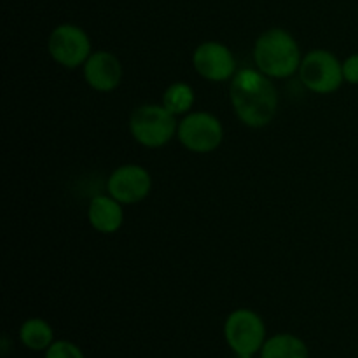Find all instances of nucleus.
<instances>
[{
  "label": "nucleus",
  "instance_id": "1",
  "mask_svg": "<svg viewBox=\"0 0 358 358\" xmlns=\"http://www.w3.org/2000/svg\"><path fill=\"white\" fill-rule=\"evenodd\" d=\"M261 70L241 69L231 80V103L238 119L250 128H264L278 110V93Z\"/></svg>",
  "mask_w": 358,
  "mask_h": 358
},
{
  "label": "nucleus",
  "instance_id": "2",
  "mask_svg": "<svg viewBox=\"0 0 358 358\" xmlns=\"http://www.w3.org/2000/svg\"><path fill=\"white\" fill-rule=\"evenodd\" d=\"M257 70L271 79H285L301 66V51L296 38L282 28H271L257 38L254 48Z\"/></svg>",
  "mask_w": 358,
  "mask_h": 358
},
{
  "label": "nucleus",
  "instance_id": "3",
  "mask_svg": "<svg viewBox=\"0 0 358 358\" xmlns=\"http://www.w3.org/2000/svg\"><path fill=\"white\" fill-rule=\"evenodd\" d=\"M129 129L140 145L156 149L173 138L178 124L175 115L163 105H142L131 114Z\"/></svg>",
  "mask_w": 358,
  "mask_h": 358
},
{
  "label": "nucleus",
  "instance_id": "4",
  "mask_svg": "<svg viewBox=\"0 0 358 358\" xmlns=\"http://www.w3.org/2000/svg\"><path fill=\"white\" fill-rule=\"evenodd\" d=\"M224 338L227 346L240 358H252L261 352L266 343L264 320L255 311L241 308L233 311L224 324Z\"/></svg>",
  "mask_w": 358,
  "mask_h": 358
},
{
  "label": "nucleus",
  "instance_id": "5",
  "mask_svg": "<svg viewBox=\"0 0 358 358\" xmlns=\"http://www.w3.org/2000/svg\"><path fill=\"white\" fill-rule=\"evenodd\" d=\"M299 76L304 86L318 94L334 93L345 80L343 65L331 51L325 49H315L304 56L299 66Z\"/></svg>",
  "mask_w": 358,
  "mask_h": 358
},
{
  "label": "nucleus",
  "instance_id": "6",
  "mask_svg": "<svg viewBox=\"0 0 358 358\" xmlns=\"http://www.w3.org/2000/svg\"><path fill=\"white\" fill-rule=\"evenodd\" d=\"M178 140L191 152L206 154L215 150L224 140V128L215 115L208 112H194L178 124Z\"/></svg>",
  "mask_w": 358,
  "mask_h": 358
},
{
  "label": "nucleus",
  "instance_id": "7",
  "mask_svg": "<svg viewBox=\"0 0 358 358\" xmlns=\"http://www.w3.org/2000/svg\"><path fill=\"white\" fill-rule=\"evenodd\" d=\"M49 55L66 69L84 65L91 56V42L86 31L76 24H59L49 35Z\"/></svg>",
  "mask_w": 358,
  "mask_h": 358
},
{
  "label": "nucleus",
  "instance_id": "8",
  "mask_svg": "<svg viewBox=\"0 0 358 358\" xmlns=\"http://www.w3.org/2000/svg\"><path fill=\"white\" fill-rule=\"evenodd\" d=\"M152 178L140 164H122L112 171L107 180V191L121 205H135L149 196Z\"/></svg>",
  "mask_w": 358,
  "mask_h": 358
},
{
  "label": "nucleus",
  "instance_id": "9",
  "mask_svg": "<svg viewBox=\"0 0 358 358\" xmlns=\"http://www.w3.org/2000/svg\"><path fill=\"white\" fill-rule=\"evenodd\" d=\"M192 65L203 79L213 83L233 79L236 73V59L233 52L224 44L213 41L203 42L196 48L192 55Z\"/></svg>",
  "mask_w": 358,
  "mask_h": 358
},
{
  "label": "nucleus",
  "instance_id": "10",
  "mask_svg": "<svg viewBox=\"0 0 358 358\" xmlns=\"http://www.w3.org/2000/svg\"><path fill=\"white\" fill-rule=\"evenodd\" d=\"M84 79L93 90L108 93L115 90L122 79V66L119 59L108 51L91 52L84 63Z\"/></svg>",
  "mask_w": 358,
  "mask_h": 358
},
{
  "label": "nucleus",
  "instance_id": "11",
  "mask_svg": "<svg viewBox=\"0 0 358 358\" xmlns=\"http://www.w3.org/2000/svg\"><path fill=\"white\" fill-rule=\"evenodd\" d=\"M91 226L103 234H112L122 226L124 212L117 199L108 196H96L91 199L90 210H87Z\"/></svg>",
  "mask_w": 358,
  "mask_h": 358
},
{
  "label": "nucleus",
  "instance_id": "12",
  "mask_svg": "<svg viewBox=\"0 0 358 358\" xmlns=\"http://www.w3.org/2000/svg\"><path fill=\"white\" fill-rule=\"evenodd\" d=\"M259 355L261 358H310V350L301 338L283 332L266 339Z\"/></svg>",
  "mask_w": 358,
  "mask_h": 358
},
{
  "label": "nucleus",
  "instance_id": "13",
  "mask_svg": "<svg viewBox=\"0 0 358 358\" xmlns=\"http://www.w3.org/2000/svg\"><path fill=\"white\" fill-rule=\"evenodd\" d=\"M20 341L31 352H45L55 343V332L42 318H28L20 327Z\"/></svg>",
  "mask_w": 358,
  "mask_h": 358
},
{
  "label": "nucleus",
  "instance_id": "14",
  "mask_svg": "<svg viewBox=\"0 0 358 358\" xmlns=\"http://www.w3.org/2000/svg\"><path fill=\"white\" fill-rule=\"evenodd\" d=\"M194 90L185 83H175L168 86L163 94V107L168 108L173 115L187 114L194 105Z\"/></svg>",
  "mask_w": 358,
  "mask_h": 358
},
{
  "label": "nucleus",
  "instance_id": "15",
  "mask_svg": "<svg viewBox=\"0 0 358 358\" xmlns=\"http://www.w3.org/2000/svg\"><path fill=\"white\" fill-rule=\"evenodd\" d=\"M44 358H86L83 350L66 339H58L45 350Z\"/></svg>",
  "mask_w": 358,
  "mask_h": 358
},
{
  "label": "nucleus",
  "instance_id": "16",
  "mask_svg": "<svg viewBox=\"0 0 358 358\" xmlns=\"http://www.w3.org/2000/svg\"><path fill=\"white\" fill-rule=\"evenodd\" d=\"M343 76L350 84H358V52L352 55L345 63H343Z\"/></svg>",
  "mask_w": 358,
  "mask_h": 358
}]
</instances>
